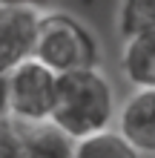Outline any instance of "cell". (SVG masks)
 I'll return each instance as SVG.
<instances>
[{"label":"cell","instance_id":"6da1fadb","mask_svg":"<svg viewBox=\"0 0 155 158\" xmlns=\"http://www.w3.org/2000/svg\"><path fill=\"white\" fill-rule=\"evenodd\" d=\"M115 115V95L109 81L98 69H80L58 78L52 124H58L75 141L98 135Z\"/></svg>","mask_w":155,"mask_h":158},{"label":"cell","instance_id":"7a4b0ae2","mask_svg":"<svg viewBox=\"0 0 155 158\" xmlns=\"http://www.w3.org/2000/svg\"><path fill=\"white\" fill-rule=\"evenodd\" d=\"M35 60L49 66L55 75L95 69L98 43L89 35V29L80 26L75 17L60 15V12H46L40 17L38 43H35Z\"/></svg>","mask_w":155,"mask_h":158},{"label":"cell","instance_id":"3957f363","mask_svg":"<svg viewBox=\"0 0 155 158\" xmlns=\"http://www.w3.org/2000/svg\"><path fill=\"white\" fill-rule=\"evenodd\" d=\"M58 78L40 60H23L9 72V109L17 124H43L52 121L58 101Z\"/></svg>","mask_w":155,"mask_h":158},{"label":"cell","instance_id":"277c9868","mask_svg":"<svg viewBox=\"0 0 155 158\" xmlns=\"http://www.w3.org/2000/svg\"><path fill=\"white\" fill-rule=\"evenodd\" d=\"M40 12L0 6V72H12L23 60L35 58L40 29Z\"/></svg>","mask_w":155,"mask_h":158},{"label":"cell","instance_id":"5b68a950","mask_svg":"<svg viewBox=\"0 0 155 158\" xmlns=\"http://www.w3.org/2000/svg\"><path fill=\"white\" fill-rule=\"evenodd\" d=\"M118 132L138 152L155 155V89H138L118 115Z\"/></svg>","mask_w":155,"mask_h":158},{"label":"cell","instance_id":"8992f818","mask_svg":"<svg viewBox=\"0 0 155 158\" xmlns=\"http://www.w3.org/2000/svg\"><path fill=\"white\" fill-rule=\"evenodd\" d=\"M121 69L135 89H155V29L124 40Z\"/></svg>","mask_w":155,"mask_h":158},{"label":"cell","instance_id":"52a82bcc","mask_svg":"<svg viewBox=\"0 0 155 158\" xmlns=\"http://www.w3.org/2000/svg\"><path fill=\"white\" fill-rule=\"evenodd\" d=\"M26 158H75V138L66 135L58 124H23Z\"/></svg>","mask_w":155,"mask_h":158},{"label":"cell","instance_id":"ba28073f","mask_svg":"<svg viewBox=\"0 0 155 158\" xmlns=\"http://www.w3.org/2000/svg\"><path fill=\"white\" fill-rule=\"evenodd\" d=\"M75 158H138V150L121 132L104 129L98 135L80 138L75 144Z\"/></svg>","mask_w":155,"mask_h":158},{"label":"cell","instance_id":"9c48e42d","mask_svg":"<svg viewBox=\"0 0 155 158\" xmlns=\"http://www.w3.org/2000/svg\"><path fill=\"white\" fill-rule=\"evenodd\" d=\"M118 26H121L124 40L141 32L155 29V0H124L121 15H118Z\"/></svg>","mask_w":155,"mask_h":158},{"label":"cell","instance_id":"30bf717a","mask_svg":"<svg viewBox=\"0 0 155 158\" xmlns=\"http://www.w3.org/2000/svg\"><path fill=\"white\" fill-rule=\"evenodd\" d=\"M0 158H26L23 124H17L14 118L0 121Z\"/></svg>","mask_w":155,"mask_h":158},{"label":"cell","instance_id":"8fae6325","mask_svg":"<svg viewBox=\"0 0 155 158\" xmlns=\"http://www.w3.org/2000/svg\"><path fill=\"white\" fill-rule=\"evenodd\" d=\"M12 118L9 109V72H0V121Z\"/></svg>","mask_w":155,"mask_h":158},{"label":"cell","instance_id":"7c38bea8","mask_svg":"<svg viewBox=\"0 0 155 158\" xmlns=\"http://www.w3.org/2000/svg\"><path fill=\"white\" fill-rule=\"evenodd\" d=\"M52 0H0V6H9V9H35V12H40V9H46Z\"/></svg>","mask_w":155,"mask_h":158}]
</instances>
